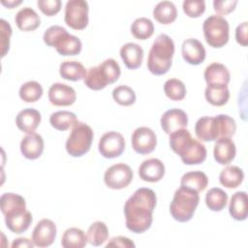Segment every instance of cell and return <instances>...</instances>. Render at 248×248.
I'll list each match as a JSON object with an SVG mask.
<instances>
[{
	"label": "cell",
	"mask_w": 248,
	"mask_h": 248,
	"mask_svg": "<svg viewBox=\"0 0 248 248\" xmlns=\"http://www.w3.org/2000/svg\"><path fill=\"white\" fill-rule=\"evenodd\" d=\"M244 179L243 170L237 166L226 167L219 175L220 183L229 189L238 187Z\"/></svg>",
	"instance_id": "cell-29"
},
{
	"label": "cell",
	"mask_w": 248,
	"mask_h": 248,
	"mask_svg": "<svg viewBox=\"0 0 248 248\" xmlns=\"http://www.w3.org/2000/svg\"><path fill=\"white\" fill-rule=\"evenodd\" d=\"M86 72L84 66L80 62L75 60L63 61L59 66V74L61 78L72 81L84 79Z\"/></svg>",
	"instance_id": "cell-27"
},
{
	"label": "cell",
	"mask_w": 248,
	"mask_h": 248,
	"mask_svg": "<svg viewBox=\"0 0 248 248\" xmlns=\"http://www.w3.org/2000/svg\"><path fill=\"white\" fill-rule=\"evenodd\" d=\"M1 3L5 6V7H7V8H9V9H13V8H15V7H16L17 5H19V4H21V1L20 0H18V1H15V0H12V1H5V0H2L1 1Z\"/></svg>",
	"instance_id": "cell-47"
},
{
	"label": "cell",
	"mask_w": 248,
	"mask_h": 248,
	"mask_svg": "<svg viewBox=\"0 0 248 248\" xmlns=\"http://www.w3.org/2000/svg\"><path fill=\"white\" fill-rule=\"evenodd\" d=\"M202 31L206 43L214 48H220L229 42V22L222 16L211 15L205 18Z\"/></svg>",
	"instance_id": "cell-10"
},
{
	"label": "cell",
	"mask_w": 248,
	"mask_h": 248,
	"mask_svg": "<svg viewBox=\"0 0 248 248\" xmlns=\"http://www.w3.org/2000/svg\"><path fill=\"white\" fill-rule=\"evenodd\" d=\"M204 80L207 85H228L231 79V74L228 68L221 63H211L209 64L203 73Z\"/></svg>",
	"instance_id": "cell-21"
},
{
	"label": "cell",
	"mask_w": 248,
	"mask_h": 248,
	"mask_svg": "<svg viewBox=\"0 0 248 248\" xmlns=\"http://www.w3.org/2000/svg\"><path fill=\"white\" fill-rule=\"evenodd\" d=\"M93 130L86 123L78 121L66 140V150L73 157H81L87 153L93 140Z\"/></svg>",
	"instance_id": "cell-9"
},
{
	"label": "cell",
	"mask_w": 248,
	"mask_h": 248,
	"mask_svg": "<svg viewBox=\"0 0 248 248\" xmlns=\"http://www.w3.org/2000/svg\"><path fill=\"white\" fill-rule=\"evenodd\" d=\"M98 148L101 155L107 159L119 157L125 149L124 137L115 131L107 132L101 137Z\"/></svg>",
	"instance_id": "cell-13"
},
{
	"label": "cell",
	"mask_w": 248,
	"mask_h": 248,
	"mask_svg": "<svg viewBox=\"0 0 248 248\" xmlns=\"http://www.w3.org/2000/svg\"><path fill=\"white\" fill-rule=\"evenodd\" d=\"M174 43L167 34H160L153 42L147 58V69L155 76L168 73L172 64Z\"/></svg>",
	"instance_id": "cell-5"
},
{
	"label": "cell",
	"mask_w": 248,
	"mask_h": 248,
	"mask_svg": "<svg viewBox=\"0 0 248 248\" xmlns=\"http://www.w3.org/2000/svg\"><path fill=\"white\" fill-rule=\"evenodd\" d=\"M182 8L189 17H199L205 11V2L203 0H185Z\"/></svg>",
	"instance_id": "cell-40"
},
{
	"label": "cell",
	"mask_w": 248,
	"mask_h": 248,
	"mask_svg": "<svg viewBox=\"0 0 248 248\" xmlns=\"http://www.w3.org/2000/svg\"><path fill=\"white\" fill-rule=\"evenodd\" d=\"M44 140L37 133L27 134L20 141V151L22 155L29 160L39 158L44 151Z\"/></svg>",
	"instance_id": "cell-20"
},
{
	"label": "cell",
	"mask_w": 248,
	"mask_h": 248,
	"mask_svg": "<svg viewBox=\"0 0 248 248\" xmlns=\"http://www.w3.org/2000/svg\"><path fill=\"white\" fill-rule=\"evenodd\" d=\"M1 46H2V56L4 57L10 47V38L12 35V28L9 22L5 19H1Z\"/></svg>",
	"instance_id": "cell-43"
},
{
	"label": "cell",
	"mask_w": 248,
	"mask_h": 248,
	"mask_svg": "<svg viewBox=\"0 0 248 248\" xmlns=\"http://www.w3.org/2000/svg\"><path fill=\"white\" fill-rule=\"evenodd\" d=\"M247 30H248V22L244 21L240 23L235 29V40L237 44L246 46L248 45V38H247Z\"/></svg>",
	"instance_id": "cell-45"
},
{
	"label": "cell",
	"mask_w": 248,
	"mask_h": 248,
	"mask_svg": "<svg viewBox=\"0 0 248 248\" xmlns=\"http://www.w3.org/2000/svg\"><path fill=\"white\" fill-rule=\"evenodd\" d=\"M87 242V236L84 232L78 228L67 229L61 239V245L64 248H82Z\"/></svg>",
	"instance_id": "cell-31"
},
{
	"label": "cell",
	"mask_w": 248,
	"mask_h": 248,
	"mask_svg": "<svg viewBox=\"0 0 248 248\" xmlns=\"http://www.w3.org/2000/svg\"><path fill=\"white\" fill-rule=\"evenodd\" d=\"M208 184V178L207 175L200 170L195 171H189L183 174L180 180V185L182 187H186L192 190H195L196 192L203 191Z\"/></svg>",
	"instance_id": "cell-30"
},
{
	"label": "cell",
	"mask_w": 248,
	"mask_h": 248,
	"mask_svg": "<svg viewBox=\"0 0 248 248\" xmlns=\"http://www.w3.org/2000/svg\"><path fill=\"white\" fill-rule=\"evenodd\" d=\"M37 6L43 14L47 16H51L59 13L62 3L60 0H38Z\"/></svg>",
	"instance_id": "cell-41"
},
{
	"label": "cell",
	"mask_w": 248,
	"mask_h": 248,
	"mask_svg": "<svg viewBox=\"0 0 248 248\" xmlns=\"http://www.w3.org/2000/svg\"><path fill=\"white\" fill-rule=\"evenodd\" d=\"M78 122L74 112L69 110H58L51 113L49 117L50 125L58 131H67Z\"/></svg>",
	"instance_id": "cell-33"
},
{
	"label": "cell",
	"mask_w": 248,
	"mask_h": 248,
	"mask_svg": "<svg viewBox=\"0 0 248 248\" xmlns=\"http://www.w3.org/2000/svg\"><path fill=\"white\" fill-rule=\"evenodd\" d=\"M204 97L210 105L221 107L228 103L230 99V90L228 85H207L204 90Z\"/></svg>",
	"instance_id": "cell-32"
},
{
	"label": "cell",
	"mask_w": 248,
	"mask_h": 248,
	"mask_svg": "<svg viewBox=\"0 0 248 248\" xmlns=\"http://www.w3.org/2000/svg\"><path fill=\"white\" fill-rule=\"evenodd\" d=\"M42 120V116L39 110L35 108H24L20 110L16 117V124L17 128L26 133L31 134L36 131Z\"/></svg>",
	"instance_id": "cell-22"
},
{
	"label": "cell",
	"mask_w": 248,
	"mask_h": 248,
	"mask_svg": "<svg viewBox=\"0 0 248 248\" xmlns=\"http://www.w3.org/2000/svg\"><path fill=\"white\" fill-rule=\"evenodd\" d=\"M119 64L113 59L104 60L98 66L90 67L83 79L84 84L92 90L104 89L108 84L114 83L120 77Z\"/></svg>",
	"instance_id": "cell-7"
},
{
	"label": "cell",
	"mask_w": 248,
	"mask_h": 248,
	"mask_svg": "<svg viewBox=\"0 0 248 248\" xmlns=\"http://www.w3.org/2000/svg\"><path fill=\"white\" fill-rule=\"evenodd\" d=\"M237 0H215L213 1L214 11L219 15H228L234 11Z\"/></svg>",
	"instance_id": "cell-42"
},
{
	"label": "cell",
	"mask_w": 248,
	"mask_h": 248,
	"mask_svg": "<svg viewBox=\"0 0 248 248\" xmlns=\"http://www.w3.org/2000/svg\"><path fill=\"white\" fill-rule=\"evenodd\" d=\"M140 177L146 182H158L165 175V165L160 159L144 160L139 168Z\"/></svg>",
	"instance_id": "cell-19"
},
{
	"label": "cell",
	"mask_w": 248,
	"mask_h": 248,
	"mask_svg": "<svg viewBox=\"0 0 248 248\" xmlns=\"http://www.w3.org/2000/svg\"><path fill=\"white\" fill-rule=\"evenodd\" d=\"M235 144L231 138H221L216 140L213 149L214 159L220 165H229L235 157Z\"/></svg>",
	"instance_id": "cell-23"
},
{
	"label": "cell",
	"mask_w": 248,
	"mask_h": 248,
	"mask_svg": "<svg viewBox=\"0 0 248 248\" xmlns=\"http://www.w3.org/2000/svg\"><path fill=\"white\" fill-rule=\"evenodd\" d=\"M43 40L48 46L55 47L57 52L63 56L78 55L81 51L80 40L71 35L60 25H52L48 27L45 33Z\"/></svg>",
	"instance_id": "cell-6"
},
{
	"label": "cell",
	"mask_w": 248,
	"mask_h": 248,
	"mask_svg": "<svg viewBox=\"0 0 248 248\" xmlns=\"http://www.w3.org/2000/svg\"><path fill=\"white\" fill-rule=\"evenodd\" d=\"M47 96L50 104L57 107L71 106L77 99L75 89L70 85L60 82H55L49 87Z\"/></svg>",
	"instance_id": "cell-16"
},
{
	"label": "cell",
	"mask_w": 248,
	"mask_h": 248,
	"mask_svg": "<svg viewBox=\"0 0 248 248\" xmlns=\"http://www.w3.org/2000/svg\"><path fill=\"white\" fill-rule=\"evenodd\" d=\"M236 131L233 118L227 114L216 116H203L198 119L195 125V133L202 141H214L221 138H232Z\"/></svg>",
	"instance_id": "cell-4"
},
{
	"label": "cell",
	"mask_w": 248,
	"mask_h": 248,
	"mask_svg": "<svg viewBox=\"0 0 248 248\" xmlns=\"http://www.w3.org/2000/svg\"><path fill=\"white\" fill-rule=\"evenodd\" d=\"M133 180L132 169L124 164L118 163L110 166L104 174L105 184L113 190L126 188Z\"/></svg>",
	"instance_id": "cell-12"
},
{
	"label": "cell",
	"mask_w": 248,
	"mask_h": 248,
	"mask_svg": "<svg viewBox=\"0 0 248 248\" xmlns=\"http://www.w3.org/2000/svg\"><path fill=\"white\" fill-rule=\"evenodd\" d=\"M131 33L138 40H146L154 33L153 22L147 17H139L132 23Z\"/></svg>",
	"instance_id": "cell-36"
},
{
	"label": "cell",
	"mask_w": 248,
	"mask_h": 248,
	"mask_svg": "<svg viewBox=\"0 0 248 248\" xmlns=\"http://www.w3.org/2000/svg\"><path fill=\"white\" fill-rule=\"evenodd\" d=\"M15 21L18 29L21 31H33L41 24L40 16L30 7L20 9L15 16Z\"/></svg>",
	"instance_id": "cell-25"
},
{
	"label": "cell",
	"mask_w": 248,
	"mask_h": 248,
	"mask_svg": "<svg viewBox=\"0 0 248 248\" xmlns=\"http://www.w3.org/2000/svg\"><path fill=\"white\" fill-rule=\"evenodd\" d=\"M56 225L49 219H42L35 226L32 232V241L35 246L47 247L50 246L56 237Z\"/></svg>",
	"instance_id": "cell-15"
},
{
	"label": "cell",
	"mask_w": 248,
	"mask_h": 248,
	"mask_svg": "<svg viewBox=\"0 0 248 248\" xmlns=\"http://www.w3.org/2000/svg\"><path fill=\"white\" fill-rule=\"evenodd\" d=\"M248 200L247 194L244 191L235 192L230 202V215L236 221H244L248 215Z\"/></svg>",
	"instance_id": "cell-26"
},
{
	"label": "cell",
	"mask_w": 248,
	"mask_h": 248,
	"mask_svg": "<svg viewBox=\"0 0 248 248\" xmlns=\"http://www.w3.org/2000/svg\"><path fill=\"white\" fill-rule=\"evenodd\" d=\"M153 16L161 24H170L176 19V7L170 1H161L154 7Z\"/></svg>",
	"instance_id": "cell-28"
},
{
	"label": "cell",
	"mask_w": 248,
	"mask_h": 248,
	"mask_svg": "<svg viewBox=\"0 0 248 248\" xmlns=\"http://www.w3.org/2000/svg\"><path fill=\"white\" fill-rule=\"evenodd\" d=\"M228 202V194L221 188H211L205 194V204L212 211L223 210Z\"/></svg>",
	"instance_id": "cell-34"
},
{
	"label": "cell",
	"mask_w": 248,
	"mask_h": 248,
	"mask_svg": "<svg viewBox=\"0 0 248 248\" xmlns=\"http://www.w3.org/2000/svg\"><path fill=\"white\" fill-rule=\"evenodd\" d=\"M18 94L22 101L26 103H34L42 97L43 87L38 81L29 80L20 86Z\"/></svg>",
	"instance_id": "cell-37"
},
{
	"label": "cell",
	"mask_w": 248,
	"mask_h": 248,
	"mask_svg": "<svg viewBox=\"0 0 248 248\" xmlns=\"http://www.w3.org/2000/svg\"><path fill=\"white\" fill-rule=\"evenodd\" d=\"M170 146L185 165H199L206 158L205 146L193 139L187 129H180L170 134Z\"/></svg>",
	"instance_id": "cell-3"
},
{
	"label": "cell",
	"mask_w": 248,
	"mask_h": 248,
	"mask_svg": "<svg viewBox=\"0 0 248 248\" xmlns=\"http://www.w3.org/2000/svg\"><path fill=\"white\" fill-rule=\"evenodd\" d=\"M12 248H17V247H30L32 248L33 246H35V244L33 243L32 240H29L26 237H18L16 238L13 243H12Z\"/></svg>",
	"instance_id": "cell-46"
},
{
	"label": "cell",
	"mask_w": 248,
	"mask_h": 248,
	"mask_svg": "<svg viewBox=\"0 0 248 248\" xmlns=\"http://www.w3.org/2000/svg\"><path fill=\"white\" fill-rule=\"evenodd\" d=\"M87 240L93 246L104 244L108 238V230L107 225L102 221H96L90 225L87 230Z\"/></svg>",
	"instance_id": "cell-35"
},
{
	"label": "cell",
	"mask_w": 248,
	"mask_h": 248,
	"mask_svg": "<svg viewBox=\"0 0 248 248\" xmlns=\"http://www.w3.org/2000/svg\"><path fill=\"white\" fill-rule=\"evenodd\" d=\"M1 212L5 216L6 227L14 233H22L28 230L33 218L26 209L23 197L15 193H5L0 198Z\"/></svg>",
	"instance_id": "cell-2"
},
{
	"label": "cell",
	"mask_w": 248,
	"mask_h": 248,
	"mask_svg": "<svg viewBox=\"0 0 248 248\" xmlns=\"http://www.w3.org/2000/svg\"><path fill=\"white\" fill-rule=\"evenodd\" d=\"M106 247H121V248H135V243L125 236H115L109 239V241L106 244Z\"/></svg>",
	"instance_id": "cell-44"
},
{
	"label": "cell",
	"mask_w": 248,
	"mask_h": 248,
	"mask_svg": "<svg viewBox=\"0 0 248 248\" xmlns=\"http://www.w3.org/2000/svg\"><path fill=\"white\" fill-rule=\"evenodd\" d=\"M112 98L118 105L128 107L136 102V93L127 85H119L112 90Z\"/></svg>",
	"instance_id": "cell-39"
},
{
	"label": "cell",
	"mask_w": 248,
	"mask_h": 248,
	"mask_svg": "<svg viewBox=\"0 0 248 248\" xmlns=\"http://www.w3.org/2000/svg\"><path fill=\"white\" fill-rule=\"evenodd\" d=\"M133 149L141 155L151 153L157 145V137L155 132L148 127L137 128L131 138Z\"/></svg>",
	"instance_id": "cell-14"
},
{
	"label": "cell",
	"mask_w": 248,
	"mask_h": 248,
	"mask_svg": "<svg viewBox=\"0 0 248 248\" xmlns=\"http://www.w3.org/2000/svg\"><path fill=\"white\" fill-rule=\"evenodd\" d=\"M183 59L191 65H200L205 59V48L203 45L195 38L186 39L181 46Z\"/></svg>",
	"instance_id": "cell-18"
},
{
	"label": "cell",
	"mask_w": 248,
	"mask_h": 248,
	"mask_svg": "<svg viewBox=\"0 0 248 248\" xmlns=\"http://www.w3.org/2000/svg\"><path fill=\"white\" fill-rule=\"evenodd\" d=\"M160 123L164 132L170 135L174 131L185 129L188 125V116L180 108H170L163 113Z\"/></svg>",
	"instance_id": "cell-17"
},
{
	"label": "cell",
	"mask_w": 248,
	"mask_h": 248,
	"mask_svg": "<svg viewBox=\"0 0 248 248\" xmlns=\"http://www.w3.org/2000/svg\"><path fill=\"white\" fill-rule=\"evenodd\" d=\"M199 202L200 196L198 192L180 186V188L174 192L170 204V215L174 220L180 223L188 222L192 219Z\"/></svg>",
	"instance_id": "cell-8"
},
{
	"label": "cell",
	"mask_w": 248,
	"mask_h": 248,
	"mask_svg": "<svg viewBox=\"0 0 248 248\" xmlns=\"http://www.w3.org/2000/svg\"><path fill=\"white\" fill-rule=\"evenodd\" d=\"M119 53L123 63L128 69L135 70L141 66L143 49L140 45L135 43H127L121 46Z\"/></svg>",
	"instance_id": "cell-24"
},
{
	"label": "cell",
	"mask_w": 248,
	"mask_h": 248,
	"mask_svg": "<svg viewBox=\"0 0 248 248\" xmlns=\"http://www.w3.org/2000/svg\"><path fill=\"white\" fill-rule=\"evenodd\" d=\"M156 203L157 198L153 190L145 187L136 190L124 204L127 229L135 233L147 231L152 225Z\"/></svg>",
	"instance_id": "cell-1"
},
{
	"label": "cell",
	"mask_w": 248,
	"mask_h": 248,
	"mask_svg": "<svg viewBox=\"0 0 248 248\" xmlns=\"http://www.w3.org/2000/svg\"><path fill=\"white\" fill-rule=\"evenodd\" d=\"M88 3L84 0H70L65 6L64 20L66 24L75 29L82 30L88 24Z\"/></svg>",
	"instance_id": "cell-11"
},
{
	"label": "cell",
	"mask_w": 248,
	"mask_h": 248,
	"mask_svg": "<svg viewBox=\"0 0 248 248\" xmlns=\"http://www.w3.org/2000/svg\"><path fill=\"white\" fill-rule=\"evenodd\" d=\"M166 96L172 101H181L186 96V86L184 82L177 78H170L164 84Z\"/></svg>",
	"instance_id": "cell-38"
}]
</instances>
